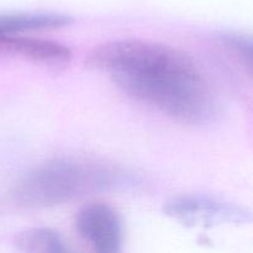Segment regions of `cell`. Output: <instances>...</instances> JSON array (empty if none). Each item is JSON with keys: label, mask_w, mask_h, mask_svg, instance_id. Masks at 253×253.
I'll return each mask as SVG.
<instances>
[{"label": "cell", "mask_w": 253, "mask_h": 253, "mask_svg": "<svg viewBox=\"0 0 253 253\" xmlns=\"http://www.w3.org/2000/svg\"><path fill=\"white\" fill-rule=\"evenodd\" d=\"M0 52L16 54L48 66H64L72 59V52L66 44L51 40L9 35L0 39Z\"/></svg>", "instance_id": "obj_5"}, {"label": "cell", "mask_w": 253, "mask_h": 253, "mask_svg": "<svg viewBox=\"0 0 253 253\" xmlns=\"http://www.w3.org/2000/svg\"><path fill=\"white\" fill-rule=\"evenodd\" d=\"M163 212L187 227L245 225L252 221V212L247 208L202 194L172 198L165 204Z\"/></svg>", "instance_id": "obj_3"}, {"label": "cell", "mask_w": 253, "mask_h": 253, "mask_svg": "<svg viewBox=\"0 0 253 253\" xmlns=\"http://www.w3.org/2000/svg\"><path fill=\"white\" fill-rule=\"evenodd\" d=\"M76 229L93 251L116 253L123 250V220L108 203L93 202L81 208L76 216Z\"/></svg>", "instance_id": "obj_4"}, {"label": "cell", "mask_w": 253, "mask_h": 253, "mask_svg": "<svg viewBox=\"0 0 253 253\" xmlns=\"http://www.w3.org/2000/svg\"><path fill=\"white\" fill-rule=\"evenodd\" d=\"M73 22L69 15L49 11L0 12V39L15 34L53 30Z\"/></svg>", "instance_id": "obj_6"}, {"label": "cell", "mask_w": 253, "mask_h": 253, "mask_svg": "<svg viewBox=\"0 0 253 253\" xmlns=\"http://www.w3.org/2000/svg\"><path fill=\"white\" fill-rule=\"evenodd\" d=\"M14 246L21 252L61 253L68 251L67 242L57 231L46 227H32L19 232Z\"/></svg>", "instance_id": "obj_7"}, {"label": "cell", "mask_w": 253, "mask_h": 253, "mask_svg": "<svg viewBox=\"0 0 253 253\" xmlns=\"http://www.w3.org/2000/svg\"><path fill=\"white\" fill-rule=\"evenodd\" d=\"M123 172L83 157H57L25 173L12 190L14 200L27 209H46L108 192L121 185Z\"/></svg>", "instance_id": "obj_2"}, {"label": "cell", "mask_w": 253, "mask_h": 253, "mask_svg": "<svg viewBox=\"0 0 253 253\" xmlns=\"http://www.w3.org/2000/svg\"><path fill=\"white\" fill-rule=\"evenodd\" d=\"M220 40L231 53H234L242 63L251 69L252 61V40L249 35L241 32H224Z\"/></svg>", "instance_id": "obj_8"}, {"label": "cell", "mask_w": 253, "mask_h": 253, "mask_svg": "<svg viewBox=\"0 0 253 253\" xmlns=\"http://www.w3.org/2000/svg\"><path fill=\"white\" fill-rule=\"evenodd\" d=\"M85 63L128 96L180 124L204 125L220 113L211 81L189 54L169 44L113 40L95 47Z\"/></svg>", "instance_id": "obj_1"}]
</instances>
